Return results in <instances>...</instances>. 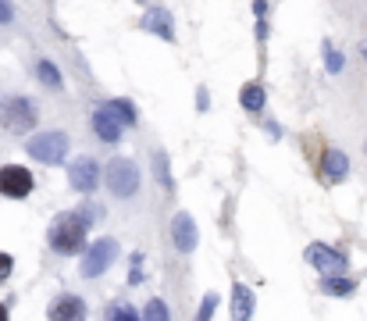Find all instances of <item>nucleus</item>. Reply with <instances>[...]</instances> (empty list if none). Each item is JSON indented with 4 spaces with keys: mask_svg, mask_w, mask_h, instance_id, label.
Masks as SVG:
<instances>
[{
    "mask_svg": "<svg viewBox=\"0 0 367 321\" xmlns=\"http://www.w3.org/2000/svg\"><path fill=\"white\" fill-rule=\"evenodd\" d=\"M321 172H325V179H328V182L346 179V172H349L346 153H342V150H328V153H325V160H321Z\"/></svg>",
    "mask_w": 367,
    "mask_h": 321,
    "instance_id": "9b49d317",
    "label": "nucleus"
},
{
    "mask_svg": "<svg viewBox=\"0 0 367 321\" xmlns=\"http://www.w3.org/2000/svg\"><path fill=\"white\" fill-rule=\"evenodd\" d=\"M108 107H111V111H115L125 125H132V122H136V111H132V103H129V100H111Z\"/></svg>",
    "mask_w": 367,
    "mask_h": 321,
    "instance_id": "a211bd4d",
    "label": "nucleus"
},
{
    "mask_svg": "<svg viewBox=\"0 0 367 321\" xmlns=\"http://www.w3.org/2000/svg\"><path fill=\"white\" fill-rule=\"evenodd\" d=\"M321 289H325V293H332V296H349L356 286H353V279H342V272H335V275H325Z\"/></svg>",
    "mask_w": 367,
    "mask_h": 321,
    "instance_id": "2eb2a0df",
    "label": "nucleus"
},
{
    "mask_svg": "<svg viewBox=\"0 0 367 321\" xmlns=\"http://www.w3.org/2000/svg\"><path fill=\"white\" fill-rule=\"evenodd\" d=\"M68 182H72V189H79V193H93L96 186H100V165L93 157H79L75 165L68 168Z\"/></svg>",
    "mask_w": 367,
    "mask_h": 321,
    "instance_id": "6e6552de",
    "label": "nucleus"
},
{
    "mask_svg": "<svg viewBox=\"0 0 367 321\" xmlns=\"http://www.w3.org/2000/svg\"><path fill=\"white\" fill-rule=\"evenodd\" d=\"M157 175H161V186L172 189V175H168V157L165 153H157Z\"/></svg>",
    "mask_w": 367,
    "mask_h": 321,
    "instance_id": "4be33fe9",
    "label": "nucleus"
},
{
    "mask_svg": "<svg viewBox=\"0 0 367 321\" xmlns=\"http://www.w3.org/2000/svg\"><path fill=\"white\" fill-rule=\"evenodd\" d=\"M32 172L29 168H22V165H4L0 168V193L4 196H11V200H22V196H29L32 193Z\"/></svg>",
    "mask_w": 367,
    "mask_h": 321,
    "instance_id": "423d86ee",
    "label": "nucleus"
},
{
    "mask_svg": "<svg viewBox=\"0 0 367 321\" xmlns=\"http://www.w3.org/2000/svg\"><path fill=\"white\" fill-rule=\"evenodd\" d=\"M196 107H200V111H207V107H211V100H207V89L196 93Z\"/></svg>",
    "mask_w": 367,
    "mask_h": 321,
    "instance_id": "a878e982",
    "label": "nucleus"
},
{
    "mask_svg": "<svg viewBox=\"0 0 367 321\" xmlns=\"http://www.w3.org/2000/svg\"><path fill=\"white\" fill-rule=\"evenodd\" d=\"M239 103L246 107V111H260V107H264V86H260V82H246L239 89Z\"/></svg>",
    "mask_w": 367,
    "mask_h": 321,
    "instance_id": "ddd939ff",
    "label": "nucleus"
},
{
    "mask_svg": "<svg viewBox=\"0 0 367 321\" xmlns=\"http://www.w3.org/2000/svg\"><path fill=\"white\" fill-rule=\"evenodd\" d=\"M232 300H236V314L239 317H250L253 314V293L246 286H232Z\"/></svg>",
    "mask_w": 367,
    "mask_h": 321,
    "instance_id": "f3484780",
    "label": "nucleus"
},
{
    "mask_svg": "<svg viewBox=\"0 0 367 321\" xmlns=\"http://www.w3.org/2000/svg\"><path fill=\"white\" fill-rule=\"evenodd\" d=\"M15 22V4L11 0H0V25H11Z\"/></svg>",
    "mask_w": 367,
    "mask_h": 321,
    "instance_id": "5701e85b",
    "label": "nucleus"
},
{
    "mask_svg": "<svg viewBox=\"0 0 367 321\" xmlns=\"http://www.w3.org/2000/svg\"><path fill=\"white\" fill-rule=\"evenodd\" d=\"M0 122H4V129H11V132H29L36 125V107H32V100H25V96L8 100L4 107H0Z\"/></svg>",
    "mask_w": 367,
    "mask_h": 321,
    "instance_id": "39448f33",
    "label": "nucleus"
},
{
    "mask_svg": "<svg viewBox=\"0 0 367 321\" xmlns=\"http://www.w3.org/2000/svg\"><path fill=\"white\" fill-rule=\"evenodd\" d=\"M253 11H257V18H264V15H268V0H257Z\"/></svg>",
    "mask_w": 367,
    "mask_h": 321,
    "instance_id": "bb28decb",
    "label": "nucleus"
},
{
    "mask_svg": "<svg viewBox=\"0 0 367 321\" xmlns=\"http://www.w3.org/2000/svg\"><path fill=\"white\" fill-rule=\"evenodd\" d=\"M318 272H325V275H335V272H346V257L339 253V250H332V246H325V243H310L307 246V253H303Z\"/></svg>",
    "mask_w": 367,
    "mask_h": 321,
    "instance_id": "0eeeda50",
    "label": "nucleus"
},
{
    "mask_svg": "<svg viewBox=\"0 0 367 321\" xmlns=\"http://www.w3.org/2000/svg\"><path fill=\"white\" fill-rule=\"evenodd\" d=\"M29 157L43 160V165H61V157L68 153V136L65 132H36L25 143Z\"/></svg>",
    "mask_w": 367,
    "mask_h": 321,
    "instance_id": "f03ea898",
    "label": "nucleus"
},
{
    "mask_svg": "<svg viewBox=\"0 0 367 321\" xmlns=\"http://www.w3.org/2000/svg\"><path fill=\"white\" fill-rule=\"evenodd\" d=\"M115 257H118V243H115L111 236H103V239L89 243V250H86V257H82V275H86V279L103 275V272L111 268Z\"/></svg>",
    "mask_w": 367,
    "mask_h": 321,
    "instance_id": "20e7f679",
    "label": "nucleus"
},
{
    "mask_svg": "<svg viewBox=\"0 0 367 321\" xmlns=\"http://www.w3.org/2000/svg\"><path fill=\"white\" fill-rule=\"evenodd\" d=\"M11 268H15V260H11L8 253H0V282H4V279L11 275Z\"/></svg>",
    "mask_w": 367,
    "mask_h": 321,
    "instance_id": "393cba45",
    "label": "nucleus"
},
{
    "mask_svg": "<svg viewBox=\"0 0 367 321\" xmlns=\"http://www.w3.org/2000/svg\"><path fill=\"white\" fill-rule=\"evenodd\" d=\"M143 317H150V321H165V317H168V307H165L161 300H150L146 310H143Z\"/></svg>",
    "mask_w": 367,
    "mask_h": 321,
    "instance_id": "aec40b11",
    "label": "nucleus"
},
{
    "mask_svg": "<svg viewBox=\"0 0 367 321\" xmlns=\"http://www.w3.org/2000/svg\"><path fill=\"white\" fill-rule=\"evenodd\" d=\"M143 29H146V32H157L161 39H175L172 15H168V11H161V8H157V11H150V15L143 18Z\"/></svg>",
    "mask_w": 367,
    "mask_h": 321,
    "instance_id": "f8f14e48",
    "label": "nucleus"
},
{
    "mask_svg": "<svg viewBox=\"0 0 367 321\" xmlns=\"http://www.w3.org/2000/svg\"><path fill=\"white\" fill-rule=\"evenodd\" d=\"M108 189L118 200H129L139 189V168H136V160H129V157H115L111 160V165H108Z\"/></svg>",
    "mask_w": 367,
    "mask_h": 321,
    "instance_id": "7ed1b4c3",
    "label": "nucleus"
},
{
    "mask_svg": "<svg viewBox=\"0 0 367 321\" xmlns=\"http://www.w3.org/2000/svg\"><path fill=\"white\" fill-rule=\"evenodd\" d=\"M36 75H39V82L46 89H61V72L54 68V61H39L36 65Z\"/></svg>",
    "mask_w": 367,
    "mask_h": 321,
    "instance_id": "dca6fc26",
    "label": "nucleus"
},
{
    "mask_svg": "<svg viewBox=\"0 0 367 321\" xmlns=\"http://www.w3.org/2000/svg\"><path fill=\"white\" fill-rule=\"evenodd\" d=\"M108 317H111V321H118V317H122V321H136L139 314H136L129 303H111V307H108Z\"/></svg>",
    "mask_w": 367,
    "mask_h": 321,
    "instance_id": "6ab92c4d",
    "label": "nucleus"
},
{
    "mask_svg": "<svg viewBox=\"0 0 367 321\" xmlns=\"http://www.w3.org/2000/svg\"><path fill=\"white\" fill-rule=\"evenodd\" d=\"M89 214L86 210H68L61 218L50 225V246L58 253H79L82 243H86V232H89Z\"/></svg>",
    "mask_w": 367,
    "mask_h": 321,
    "instance_id": "f257e3e1",
    "label": "nucleus"
},
{
    "mask_svg": "<svg viewBox=\"0 0 367 321\" xmlns=\"http://www.w3.org/2000/svg\"><path fill=\"white\" fill-rule=\"evenodd\" d=\"M172 239H175V246L182 250V253H193V246H196V222L189 218L186 210H179L175 218H172Z\"/></svg>",
    "mask_w": 367,
    "mask_h": 321,
    "instance_id": "9d476101",
    "label": "nucleus"
},
{
    "mask_svg": "<svg viewBox=\"0 0 367 321\" xmlns=\"http://www.w3.org/2000/svg\"><path fill=\"white\" fill-rule=\"evenodd\" d=\"M325 61H328V72H342V54H339L332 43L325 46Z\"/></svg>",
    "mask_w": 367,
    "mask_h": 321,
    "instance_id": "412c9836",
    "label": "nucleus"
},
{
    "mask_svg": "<svg viewBox=\"0 0 367 321\" xmlns=\"http://www.w3.org/2000/svg\"><path fill=\"white\" fill-rule=\"evenodd\" d=\"M93 129H96V136H100L103 143H118L122 132H125V122L111 111L108 103H103L100 111H93Z\"/></svg>",
    "mask_w": 367,
    "mask_h": 321,
    "instance_id": "1a4fd4ad",
    "label": "nucleus"
},
{
    "mask_svg": "<svg viewBox=\"0 0 367 321\" xmlns=\"http://www.w3.org/2000/svg\"><path fill=\"white\" fill-rule=\"evenodd\" d=\"M0 317H8V307H0Z\"/></svg>",
    "mask_w": 367,
    "mask_h": 321,
    "instance_id": "cd10ccee",
    "label": "nucleus"
},
{
    "mask_svg": "<svg viewBox=\"0 0 367 321\" xmlns=\"http://www.w3.org/2000/svg\"><path fill=\"white\" fill-rule=\"evenodd\" d=\"M214 303H218V296H207V300L200 303V310H196V317H200V321H207V317H211V314H214Z\"/></svg>",
    "mask_w": 367,
    "mask_h": 321,
    "instance_id": "b1692460",
    "label": "nucleus"
},
{
    "mask_svg": "<svg viewBox=\"0 0 367 321\" xmlns=\"http://www.w3.org/2000/svg\"><path fill=\"white\" fill-rule=\"evenodd\" d=\"M82 314H86V307H82L79 296H61L54 307H50V317H82Z\"/></svg>",
    "mask_w": 367,
    "mask_h": 321,
    "instance_id": "4468645a",
    "label": "nucleus"
},
{
    "mask_svg": "<svg viewBox=\"0 0 367 321\" xmlns=\"http://www.w3.org/2000/svg\"><path fill=\"white\" fill-rule=\"evenodd\" d=\"M363 58H367V46H363Z\"/></svg>",
    "mask_w": 367,
    "mask_h": 321,
    "instance_id": "c85d7f7f",
    "label": "nucleus"
}]
</instances>
